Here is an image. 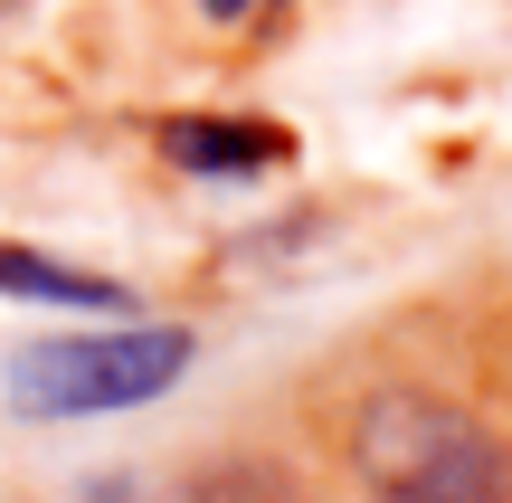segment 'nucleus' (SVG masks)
Masks as SVG:
<instances>
[{"label": "nucleus", "mask_w": 512, "mask_h": 503, "mask_svg": "<svg viewBox=\"0 0 512 503\" xmlns=\"http://www.w3.org/2000/svg\"><path fill=\"white\" fill-rule=\"evenodd\" d=\"M351 475L370 503H512V447L446 390L389 380L351 418Z\"/></svg>", "instance_id": "1"}, {"label": "nucleus", "mask_w": 512, "mask_h": 503, "mask_svg": "<svg viewBox=\"0 0 512 503\" xmlns=\"http://www.w3.org/2000/svg\"><path fill=\"white\" fill-rule=\"evenodd\" d=\"M0 295H10V304H67V314H124V304H133L114 276H86V266L29 257V247H0Z\"/></svg>", "instance_id": "4"}, {"label": "nucleus", "mask_w": 512, "mask_h": 503, "mask_svg": "<svg viewBox=\"0 0 512 503\" xmlns=\"http://www.w3.org/2000/svg\"><path fill=\"white\" fill-rule=\"evenodd\" d=\"M76 503H143L133 475H95V485H76Z\"/></svg>", "instance_id": "6"}, {"label": "nucleus", "mask_w": 512, "mask_h": 503, "mask_svg": "<svg viewBox=\"0 0 512 503\" xmlns=\"http://www.w3.org/2000/svg\"><path fill=\"white\" fill-rule=\"evenodd\" d=\"M209 19H247V10H266V0H200Z\"/></svg>", "instance_id": "7"}, {"label": "nucleus", "mask_w": 512, "mask_h": 503, "mask_svg": "<svg viewBox=\"0 0 512 503\" xmlns=\"http://www.w3.org/2000/svg\"><path fill=\"white\" fill-rule=\"evenodd\" d=\"M143 503H304V485L285 456H209L171 494H143Z\"/></svg>", "instance_id": "5"}, {"label": "nucleus", "mask_w": 512, "mask_h": 503, "mask_svg": "<svg viewBox=\"0 0 512 503\" xmlns=\"http://www.w3.org/2000/svg\"><path fill=\"white\" fill-rule=\"evenodd\" d=\"M162 152L181 171H209V181H256V171H275L294 143L275 124H247V114H171Z\"/></svg>", "instance_id": "3"}, {"label": "nucleus", "mask_w": 512, "mask_h": 503, "mask_svg": "<svg viewBox=\"0 0 512 503\" xmlns=\"http://www.w3.org/2000/svg\"><path fill=\"white\" fill-rule=\"evenodd\" d=\"M190 352L200 342L181 323H114V333H57L29 342L10 361V409L19 418H114L143 409V399L181 390Z\"/></svg>", "instance_id": "2"}]
</instances>
